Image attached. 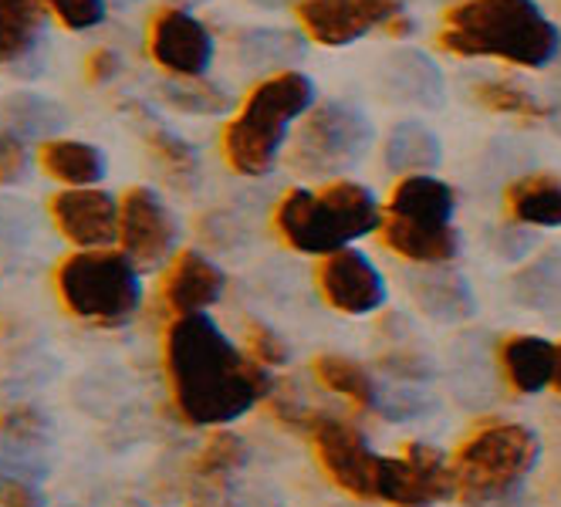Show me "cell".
Here are the masks:
<instances>
[{"mask_svg":"<svg viewBox=\"0 0 561 507\" xmlns=\"http://www.w3.org/2000/svg\"><path fill=\"white\" fill-rule=\"evenodd\" d=\"M167 376L180 416L193 426H227L271 393L267 366L240 353L207 315H183L170 325Z\"/></svg>","mask_w":561,"mask_h":507,"instance_id":"cell-1","label":"cell"},{"mask_svg":"<svg viewBox=\"0 0 561 507\" xmlns=\"http://www.w3.org/2000/svg\"><path fill=\"white\" fill-rule=\"evenodd\" d=\"M439 48L460 58L548 68L561 55V31L535 0H460L444 18Z\"/></svg>","mask_w":561,"mask_h":507,"instance_id":"cell-2","label":"cell"},{"mask_svg":"<svg viewBox=\"0 0 561 507\" xmlns=\"http://www.w3.org/2000/svg\"><path fill=\"white\" fill-rule=\"evenodd\" d=\"M314 82L295 68L257 82L224 129V160L230 170L240 176H267L285 152L291 126L314 108Z\"/></svg>","mask_w":561,"mask_h":507,"instance_id":"cell-3","label":"cell"},{"mask_svg":"<svg viewBox=\"0 0 561 507\" xmlns=\"http://www.w3.org/2000/svg\"><path fill=\"white\" fill-rule=\"evenodd\" d=\"M280 241L301 254H335L382 227V207L363 183L335 180L322 189H291L274 207Z\"/></svg>","mask_w":561,"mask_h":507,"instance_id":"cell-4","label":"cell"},{"mask_svg":"<svg viewBox=\"0 0 561 507\" xmlns=\"http://www.w3.org/2000/svg\"><path fill=\"white\" fill-rule=\"evenodd\" d=\"M457 193L433 173H413L392 186L382 214V241L392 254L413 264H450L460 254V230L454 227Z\"/></svg>","mask_w":561,"mask_h":507,"instance_id":"cell-5","label":"cell"},{"mask_svg":"<svg viewBox=\"0 0 561 507\" xmlns=\"http://www.w3.org/2000/svg\"><path fill=\"white\" fill-rule=\"evenodd\" d=\"M541 460V437L525 423H494L463 440L454 457L457 497L470 507L517 494Z\"/></svg>","mask_w":561,"mask_h":507,"instance_id":"cell-6","label":"cell"},{"mask_svg":"<svg viewBox=\"0 0 561 507\" xmlns=\"http://www.w3.org/2000/svg\"><path fill=\"white\" fill-rule=\"evenodd\" d=\"M58 298L75 319L115 329L126 325L142 301L139 270L129 254L118 251H82L61 261L58 275Z\"/></svg>","mask_w":561,"mask_h":507,"instance_id":"cell-7","label":"cell"},{"mask_svg":"<svg viewBox=\"0 0 561 507\" xmlns=\"http://www.w3.org/2000/svg\"><path fill=\"white\" fill-rule=\"evenodd\" d=\"M373 139L376 129L363 108L348 102H322L301 119L288 160L305 176L332 180L363 163Z\"/></svg>","mask_w":561,"mask_h":507,"instance_id":"cell-8","label":"cell"},{"mask_svg":"<svg viewBox=\"0 0 561 507\" xmlns=\"http://www.w3.org/2000/svg\"><path fill=\"white\" fill-rule=\"evenodd\" d=\"M311 440L322 460L325 474L348 494L376 500L379 497V474L382 457L369 447L366 434L358 426L339 416H314L311 419Z\"/></svg>","mask_w":561,"mask_h":507,"instance_id":"cell-9","label":"cell"},{"mask_svg":"<svg viewBox=\"0 0 561 507\" xmlns=\"http://www.w3.org/2000/svg\"><path fill=\"white\" fill-rule=\"evenodd\" d=\"M457 497L450 457L433 443H410L403 457H382L379 500L396 507H433Z\"/></svg>","mask_w":561,"mask_h":507,"instance_id":"cell-10","label":"cell"},{"mask_svg":"<svg viewBox=\"0 0 561 507\" xmlns=\"http://www.w3.org/2000/svg\"><path fill=\"white\" fill-rule=\"evenodd\" d=\"M399 0H295V14L311 42L325 48H348L376 27L399 18Z\"/></svg>","mask_w":561,"mask_h":507,"instance_id":"cell-11","label":"cell"},{"mask_svg":"<svg viewBox=\"0 0 561 507\" xmlns=\"http://www.w3.org/2000/svg\"><path fill=\"white\" fill-rule=\"evenodd\" d=\"M118 241H123V254L136 264L159 267L176 251L180 227L152 189L133 186L118 204Z\"/></svg>","mask_w":561,"mask_h":507,"instance_id":"cell-12","label":"cell"},{"mask_svg":"<svg viewBox=\"0 0 561 507\" xmlns=\"http://www.w3.org/2000/svg\"><path fill=\"white\" fill-rule=\"evenodd\" d=\"M149 55L173 78H204L214 65V34L193 14L167 8L152 18Z\"/></svg>","mask_w":561,"mask_h":507,"instance_id":"cell-13","label":"cell"},{"mask_svg":"<svg viewBox=\"0 0 561 507\" xmlns=\"http://www.w3.org/2000/svg\"><path fill=\"white\" fill-rule=\"evenodd\" d=\"M318 288L342 315H373L389 298L382 270L376 261L355 247L335 251L318 267Z\"/></svg>","mask_w":561,"mask_h":507,"instance_id":"cell-14","label":"cell"},{"mask_svg":"<svg viewBox=\"0 0 561 507\" xmlns=\"http://www.w3.org/2000/svg\"><path fill=\"white\" fill-rule=\"evenodd\" d=\"M51 217L65 238L85 251H102L118 241V204L105 189L68 186L51 200Z\"/></svg>","mask_w":561,"mask_h":507,"instance_id":"cell-15","label":"cell"},{"mask_svg":"<svg viewBox=\"0 0 561 507\" xmlns=\"http://www.w3.org/2000/svg\"><path fill=\"white\" fill-rule=\"evenodd\" d=\"M410 298L436 325H463L477 315V295L470 281L450 264H420L407 278Z\"/></svg>","mask_w":561,"mask_h":507,"instance_id":"cell-16","label":"cell"},{"mask_svg":"<svg viewBox=\"0 0 561 507\" xmlns=\"http://www.w3.org/2000/svg\"><path fill=\"white\" fill-rule=\"evenodd\" d=\"M379 89L389 102H403L416 108H439L447 95L444 71L420 48H396L379 68Z\"/></svg>","mask_w":561,"mask_h":507,"instance_id":"cell-17","label":"cell"},{"mask_svg":"<svg viewBox=\"0 0 561 507\" xmlns=\"http://www.w3.org/2000/svg\"><path fill=\"white\" fill-rule=\"evenodd\" d=\"M227 288L224 270L199 251H180L173 267L163 281V301L176 319L183 315H204L210 304L220 301Z\"/></svg>","mask_w":561,"mask_h":507,"instance_id":"cell-18","label":"cell"},{"mask_svg":"<svg viewBox=\"0 0 561 507\" xmlns=\"http://www.w3.org/2000/svg\"><path fill=\"white\" fill-rule=\"evenodd\" d=\"M501 366L517 393L535 396L541 389L554 385L558 345L541 335H514L501 345Z\"/></svg>","mask_w":561,"mask_h":507,"instance_id":"cell-19","label":"cell"},{"mask_svg":"<svg viewBox=\"0 0 561 507\" xmlns=\"http://www.w3.org/2000/svg\"><path fill=\"white\" fill-rule=\"evenodd\" d=\"M444 160V146H439L436 132L423 123H396L386 136L382 146V163L389 173L413 176V173H430Z\"/></svg>","mask_w":561,"mask_h":507,"instance_id":"cell-20","label":"cell"},{"mask_svg":"<svg viewBox=\"0 0 561 507\" xmlns=\"http://www.w3.org/2000/svg\"><path fill=\"white\" fill-rule=\"evenodd\" d=\"M507 214L520 227H561V180L535 173V176H520L507 186L504 193Z\"/></svg>","mask_w":561,"mask_h":507,"instance_id":"cell-21","label":"cell"},{"mask_svg":"<svg viewBox=\"0 0 561 507\" xmlns=\"http://www.w3.org/2000/svg\"><path fill=\"white\" fill-rule=\"evenodd\" d=\"M305 42L295 31L280 27H251L237 37V61L251 71H291L295 61H301Z\"/></svg>","mask_w":561,"mask_h":507,"instance_id":"cell-22","label":"cell"},{"mask_svg":"<svg viewBox=\"0 0 561 507\" xmlns=\"http://www.w3.org/2000/svg\"><path fill=\"white\" fill-rule=\"evenodd\" d=\"M511 295L520 308H531L538 315L558 322L561 319V251H548L528 267H520L511 281Z\"/></svg>","mask_w":561,"mask_h":507,"instance_id":"cell-23","label":"cell"},{"mask_svg":"<svg viewBox=\"0 0 561 507\" xmlns=\"http://www.w3.org/2000/svg\"><path fill=\"white\" fill-rule=\"evenodd\" d=\"M42 166L65 186H95L105 176V155L78 139H48L42 146Z\"/></svg>","mask_w":561,"mask_h":507,"instance_id":"cell-24","label":"cell"},{"mask_svg":"<svg viewBox=\"0 0 561 507\" xmlns=\"http://www.w3.org/2000/svg\"><path fill=\"white\" fill-rule=\"evenodd\" d=\"M45 27L42 0H0V65L24 58Z\"/></svg>","mask_w":561,"mask_h":507,"instance_id":"cell-25","label":"cell"},{"mask_svg":"<svg viewBox=\"0 0 561 507\" xmlns=\"http://www.w3.org/2000/svg\"><path fill=\"white\" fill-rule=\"evenodd\" d=\"M314 376L318 382H322L325 389H332V393L358 403V406H366L373 410L376 400H379V379L363 366V362H355L348 356H335V353H325V356H318L314 359Z\"/></svg>","mask_w":561,"mask_h":507,"instance_id":"cell-26","label":"cell"},{"mask_svg":"<svg viewBox=\"0 0 561 507\" xmlns=\"http://www.w3.org/2000/svg\"><path fill=\"white\" fill-rule=\"evenodd\" d=\"M61 108L42 95H8L0 102V126H8L4 132L11 136H45L61 129Z\"/></svg>","mask_w":561,"mask_h":507,"instance_id":"cell-27","label":"cell"},{"mask_svg":"<svg viewBox=\"0 0 561 507\" xmlns=\"http://www.w3.org/2000/svg\"><path fill=\"white\" fill-rule=\"evenodd\" d=\"M473 102L501 115H517V119H545L548 115L538 95H531L525 85L511 82V78H488V82L473 85Z\"/></svg>","mask_w":561,"mask_h":507,"instance_id":"cell-28","label":"cell"},{"mask_svg":"<svg viewBox=\"0 0 561 507\" xmlns=\"http://www.w3.org/2000/svg\"><path fill=\"white\" fill-rule=\"evenodd\" d=\"M163 95L173 108L186 115H224L233 105V99L207 78H173L163 85Z\"/></svg>","mask_w":561,"mask_h":507,"instance_id":"cell-29","label":"cell"},{"mask_svg":"<svg viewBox=\"0 0 561 507\" xmlns=\"http://www.w3.org/2000/svg\"><path fill=\"white\" fill-rule=\"evenodd\" d=\"M142 126H146V142H149L152 155L159 160V166H163L176 183H190L196 176V170H199L196 149L186 139H180L176 132H170L163 123L146 119Z\"/></svg>","mask_w":561,"mask_h":507,"instance_id":"cell-30","label":"cell"},{"mask_svg":"<svg viewBox=\"0 0 561 507\" xmlns=\"http://www.w3.org/2000/svg\"><path fill=\"white\" fill-rule=\"evenodd\" d=\"M244 463H248V443H244V437H237V434H214L207 440V447L199 450V457H196L190 474H199V477H233Z\"/></svg>","mask_w":561,"mask_h":507,"instance_id":"cell-31","label":"cell"},{"mask_svg":"<svg viewBox=\"0 0 561 507\" xmlns=\"http://www.w3.org/2000/svg\"><path fill=\"white\" fill-rule=\"evenodd\" d=\"M373 410L389 423H416V419L430 416L436 410V403L430 396H423L410 382H392V385H379V400Z\"/></svg>","mask_w":561,"mask_h":507,"instance_id":"cell-32","label":"cell"},{"mask_svg":"<svg viewBox=\"0 0 561 507\" xmlns=\"http://www.w3.org/2000/svg\"><path fill=\"white\" fill-rule=\"evenodd\" d=\"M382 372L396 382H410V385H420V382H430L436 376V366L426 353H416V348H407V345H396L389 353L379 359Z\"/></svg>","mask_w":561,"mask_h":507,"instance_id":"cell-33","label":"cell"},{"mask_svg":"<svg viewBox=\"0 0 561 507\" xmlns=\"http://www.w3.org/2000/svg\"><path fill=\"white\" fill-rule=\"evenodd\" d=\"M186 507H240V494L230 477H199L190 474Z\"/></svg>","mask_w":561,"mask_h":507,"instance_id":"cell-34","label":"cell"},{"mask_svg":"<svg viewBox=\"0 0 561 507\" xmlns=\"http://www.w3.org/2000/svg\"><path fill=\"white\" fill-rule=\"evenodd\" d=\"M0 437L14 440V443H37L45 437V419L27 403L8 406L4 413H0Z\"/></svg>","mask_w":561,"mask_h":507,"instance_id":"cell-35","label":"cell"},{"mask_svg":"<svg viewBox=\"0 0 561 507\" xmlns=\"http://www.w3.org/2000/svg\"><path fill=\"white\" fill-rule=\"evenodd\" d=\"M42 4L71 31H89L105 21V0H42Z\"/></svg>","mask_w":561,"mask_h":507,"instance_id":"cell-36","label":"cell"},{"mask_svg":"<svg viewBox=\"0 0 561 507\" xmlns=\"http://www.w3.org/2000/svg\"><path fill=\"white\" fill-rule=\"evenodd\" d=\"M248 348L261 366H285L291 359L288 342L280 338L267 322H251L248 325Z\"/></svg>","mask_w":561,"mask_h":507,"instance_id":"cell-37","label":"cell"},{"mask_svg":"<svg viewBox=\"0 0 561 507\" xmlns=\"http://www.w3.org/2000/svg\"><path fill=\"white\" fill-rule=\"evenodd\" d=\"M27 173L24 142L11 132H0V186H11Z\"/></svg>","mask_w":561,"mask_h":507,"instance_id":"cell-38","label":"cell"},{"mask_svg":"<svg viewBox=\"0 0 561 507\" xmlns=\"http://www.w3.org/2000/svg\"><path fill=\"white\" fill-rule=\"evenodd\" d=\"M494 247L504 261H520V257H528L531 247H535V233L531 227H504L497 238H494Z\"/></svg>","mask_w":561,"mask_h":507,"instance_id":"cell-39","label":"cell"},{"mask_svg":"<svg viewBox=\"0 0 561 507\" xmlns=\"http://www.w3.org/2000/svg\"><path fill=\"white\" fill-rule=\"evenodd\" d=\"M42 504L45 500L37 494L34 481L0 474V507H42Z\"/></svg>","mask_w":561,"mask_h":507,"instance_id":"cell-40","label":"cell"},{"mask_svg":"<svg viewBox=\"0 0 561 507\" xmlns=\"http://www.w3.org/2000/svg\"><path fill=\"white\" fill-rule=\"evenodd\" d=\"M123 71V61H118V55L112 48H95L85 61V78L92 85H105L112 82V78Z\"/></svg>","mask_w":561,"mask_h":507,"instance_id":"cell-41","label":"cell"},{"mask_svg":"<svg viewBox=\"0 0 561 507\" xmlns=\"http://www.w3.org/2000/svg\"><path fill=\"white\" fill-rule=\"evenodd\" d=\"M480 507H535L531 497H525V491H517V494H507V497H497L491 504H480Z\"/></svg>","mask_w":561,"mask_h":507,"instance_id":"cell-42","label":"cell"},{"mask_svg":"<svg viewBox=\"0 0 561 507\" xmlns=\"http://www.w3.org/2000/svg\"><path fill=\"white\" fill-rule=\"evenodd\" d=\"M254 8H261V11H280V8H288L291 0H251Z\"/></svg>","mask_w":561,"mask_h":507,"instance_id":"cell-43","label":"cell"},{"mask_svg":"<svg viewBox=\"0 0 561 507\" xmlns=\"http://www.w3.org/2000/svg\"><path fill=\"white\" fill-rule=\"evenodd\" d=\"M554 385H558V393H561V345H558V369H554Z\"/></svg>","mask_w":561,"mask_h":507,"instance_id":"cell-44","label":"cell"},{"mask_svg":"<svg viewBox=\"0 0 561 507\" xmlns=\"http://www.w3.org/2000/svg\"><path fill=\"white\" fill-rule=\"evenodd\" d=\"M126 507H146V504H139V500H133V504H126Z\"/></svg>","mask_w":561,"mask_h":507,"instance_id":"cell-45","label":"cell"},{"mask_svg":"<svg viewBox=\"0 0 561 507\" xmlns=\"http://www.w3.org/2000/svg\"><path fill=\"white\" fill-rule=\"evenodd\" d=\"M332 507H342V504H332Z\"/></svg>","mask_w":561,"mask_h":507,"instance_id":"cell-46","label":"cell"}]
</instances>
